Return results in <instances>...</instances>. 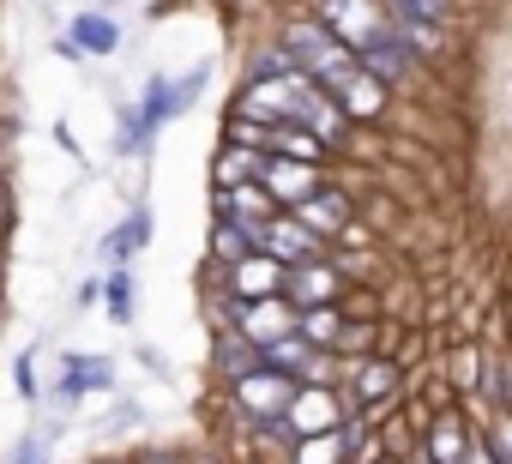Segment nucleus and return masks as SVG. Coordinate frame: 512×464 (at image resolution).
Wrapping results in <instances>:
<instances>
[{
	"label": "nucleus",
	"mask_w": 512,
	"mask_h": 464,
	"mask_svg": "<svg viewBox=\"0 0 512 464\" xmlns=\"http://www.w3.org/2000/svg\"><path fill=\"white\" fill-rule=\"evenodd\" d=\"M272 43H278V49L296 61V73H308L320 91H326V85H338V79L356 67V49H344V43H338L314 13H284Z\"/></svg>",
	"instance_id": "1"
},
{
	"label": "nucleus",
	"mask_w": 512,
	"mask_h": 464,
	"mask_svg": "<svg viewBox=\"0 0 512 464\" xmlns=\"http://www.w3.org/2000/svg\"><path fill=\"white\" fill-rule=\"evenodd\" d=\"M314 19L344 49H368V43L392 37V7H386V0H314Z\"/></svg>",
	"instance_id": "2"
},
{
	"label": "nucleus",
	"mask_w": 512,
	"mask_h": 464,
	"mask_svg": "<svg viewBox=\"0 0 512 464\" xmlns=\"http://www.w3.org/2000/svg\"><path fill=\"white\" fill-rule=\"evenodd\" d=\"M296 386H302V380H290V374H278V368H266V362L229 380V392H235V410H241L253 428H266V422H284V410H290Z\"/></svg>",
	"instance_id": "3"
},
{
	"label": "nucleus",
	"mask_w": 512,
	"mask_h": 464,
	"mask_svg": "<svg viewBox=\"0 0 512 464\" xmlns=\"http://www.w3.org/2000/svg\"><path fill=\"white\" fill-rule=\"evenodd\" d=\"M205 79H211V67H193V73H181V79H169V73H157L145 91H139V103H127L133 109V121L145 127V139L163 127V121H175V115H187L193 109V97L205 91Z\"/></svg>",
	"instance_id": "4"
},
{
	"label": "nucleus",
	"mask_w": 512,
	"mask_h": 464,
	"mask_svg": "<svg viewBox=\"0 0 512 464\" xmlns=\"http://www.w3.org/2000/svg\"><path fill=\"white\" fill-rule=\"evenodd\" d=\"M344 416H350L344 392H338L332 380H308V386H296V398H290V410H284V434H290V440H296V434H326V428H344Z\"/></svg>",
	"instance_id": "5"
},
{
	"label": "nucleus",
	"mask_w": 512,
	"mask_h": 464,
	"mask_svg": "<svg viewBox=\"0 0 512 464\" xmlns=\"http://www.w3.org/2000/svg\"><path fill=\"white\" fill-rule=\"evenodd\" d=\"M253 248L272 254L278 266H302V260H320V254H326V242L314 236V229H302L290 211H272L260 229H253Z\"/></svg>",
	"instance_id": "6"
},
{
	"label": "nucleus",
	"mask_w": 512,
	"mask_h": 464,
	"mask_svg": "<svg viewBox=\"0 0 512 464\" xmlns=\"http://www.w3.org/2000/svg\"><path fill=\"white\" fill-rule=\"evenodd\" d=\"M229 326H235L253 350H266V344H278V338H290V332H296V308H290L284 296L235 302V308H229Z\"/></svg>",
	"instance_id": "7"
},
{
	"label": "nucleus",
	"mask_w": 512,
	"mask_h": 464,
	"mask_svg": "<svg viewBox=\"0 0 512 464\" xmlns=\"http://www.w3.org/2000/svg\"><path fill=\"white\" fill-rule=\"evenodd\" d=\"M253 181H260L266 193H272V205L278 211H290L296 199H308L320 181H326V163H296V157H260V169H253Z\"/></svg>",
	"instance_id": "8"
},
{
	"label": "nucleus",
	"mask_w": 512,
	"mask_h": 464,
	"mask_svg": "<svg viewBox=\"0 0 512 464\" xmlns=\"http://www.w3.org/2000/svg\"><path fill=\"white\" fill-rule=\"evenodd\" d=\"M223 296H229V308L235 302H260V296H284V266L253 248L235 266H223Z\"/></svg>",
	"instance_id": "9"
},
{
	"label": "nucleus",
	"mask_w": 512,
	"mask_h": 464,
	"mask_svg": "<svg viewBox=\"0 0 512 464\" xmlns=\"http://www.w3.org/2000/svg\"><path fill=\"white\" fill-rule=\"evenodd\" d=\"M350 284L344 272L320 254V260H302V266H284V302L290 308H320V302H338Z\"/></svg>",
	"instance_id": "10"
},
{
	"label": "nucleus",
	"mask_w": 512,
	"mask_h": 464,
	"mask_svg": "<svg viewBox=\"0 0 512 464\" xmlns=\"http://www.w3.org/2000/svg\"><path fill=\"white\" fill-rule=\"evenodd\" d=\"M326 97L344 109V121H350V127H362V121H380V115L392 109V91H386L374 73H362V67H350L338 85H326Z\"/></svg>",
	"instance_id": "11"
},
{
	"label": "nucleus",
	"mask_w": 512,
	"mask_h": 464,
	"mask_svg": "<svg viewBox=\"0 0 512 464\" xmlns=\"http://www.w3.org/2000/svg\"><path fill=\"white\" fill-rule=\"evenodd\" d=\"M290 217H296L302 229H314V236H320V242H332V236H338V229H344V223L356 217V199H350L344 187H332V181H320V187H314L308 199H296V205H290Z\"/></svg>",
	"instance_id": "12"
},
{
	"label": "nucleus",
	"mask_w": 512,
	"mask_h": 464,
	"mask_svg": "<svg viewBox=\"0 0 512 464\" xmlns=\"http://www.w3.org/2000/svg\"><path fill=\"white\" fill-rule=\"evenodd\" d=\"M115 49H121V25H115L103 7H91V13H73L61 55H79V61H109Z\"/></svg>",
	"instance_id": "13"
},
{
	"label": "nucleus",
	"mask_w": 512,
	"mask_h": 464,
	"mask_svg": "<svg viewBox=\"0 0 512 464\" xmlns=\"http://www.w3.org/2000/svg\"><path fill=\"white\" fill-rule=\"evenodd\" d=\"M470 446H476V428L464 422V410H458V404H440V416L428 422L422 458H428V464H464Z\"/></svg>",
	"instance_id": "14"
},
{
	"label": "nucleus",
	"mask_w": 512,
	"mask_h": 464,
	"mask_svg": "<svg viewBox=\"0 0 512 464\" xmlns=\"http://www.w3.org/2000/svg\"><path fill=\"white\" fill-rule=\"evenodd\" d=\"M272 211H278V205H272V193H266L260 181H235V187H217V217H229V223H247V229H260Z\"/></svg>",
	"instance_id": "15"
},
{
	"label": "nucleus",
	"mask_w": 512,
	"mask_h": 464,
	"mask_svg": "<svg viewBox=\"0 0 512 464\" xmlns=\"http://www.w3.org/2000/svg\"><path fill=\"white\" fill-rule=\"evenodd\" d=\"M145 242H151V211H145V205H133V211H127V223H115V229H109L103 260H109V266H127Z\"/></svg>",
	"instance_id": "16"
},
{
	"label": "nucleus",
	"mask_w": 512,
	"mask_h": 464,
	"mask_svg": "<svg viewBox=\"0 0 512 464\" xmlns=\"http://www.w3.org/2000/svg\"><path fill=\"white\" fill-rule=\"evenodd\" d=\"M109 380H115V368H109L103 356H67V374H61V392H55V398L73 404V398H85V392H103Z\"/></svg>",
	"instance_id": "17"
},
{
	"label": "nucleus",
	"mask_w": 512,
	"mask_h": 464,
	"mask_svg": "<svg viewBox=\"0 0 512 464\" xmlns=\"http://www.w3.org/2000/svg\"><path fill=\"white\" fill-rule=\"evenodd\" d=\"M290 464H344V428L296 434V440H290Z\"/></svg>",
	"instance_id": "18"
},
{
	"label": "nucleus",
	"mask_w": 512,
	"mask_h": 464,
	"mask_svg": "<svg viewBox=\"0 0 512 464\" xmlns=\"http://www.w3.org/2000/svg\"><path fill=\"white\" fill-rule=\"evenodd\" d=\"M266 151H247V145H223L217 163H211V181L217 187H235V181H253V169H260Z\"/></svg>",
	"instance_id": "19"
},
{
	"label": "nucleus",
	"mask_w": 512,
	"mask_h": 464,
	"mask_svg": "<svg viewBox=\"0 0 512 464\" xmlns=\"http://www.w3.org/2000/svg\"><path fill=\"white\" fill-rule=\"evenodd\" d=\"M241 254H253V229L217 217V229H211V260H217V266H235Z\"/></svg>",
	"instance_id": "20"
},
{
	"label": "nucleus",
	"mask_w": 512,
	"mask_h": 464,
	"mask_svg": "<svg viewBox=\"0 0 512 464\" xmlns=\"http://www.w3.org/2000/svg\"><path fill=\"white\" fill-rule=\"evenodd\" d=\"M217 368L235 380V374H247V368H260V350H253L235 326H223V344H217Z\"/></svg>",
	"instance_id": "21"
},
{
	"label": "nucleus",
	"mask_w": 512,
	"mask_h": 464,
	"mask_svg": "<svg viewBox=\"0 0 512 464\" xmlns=\"http://www.w3.org/2000/svg\"><path fill=\"white\" fill-rule=\"evenodd\" d=\"M446 374H452V386H458L464 398H476V380H482V344H458L452 362H446Z\"/></svg>",
	"instance_id": "22"
},
{
	"label": "nucleus",
	"mask_w": 512,
	"mask_h": 464,
	"mask_svg": "<svg viewBox=\"0 0 512 464\" xmlns=\"http://www.w3.org/2000/svg\"><path fill=\"white\" fill-rule=\"evenodd\" d=\"M109 320H115V326L133 320V272H127V266L109 272Z\"/></svg>",
	"instance_id": "23"
},
{
	"label": "nucleus",
	"mask_w": 512,
	"mask_h": 464,
	"mask_svg": "<svg viewBox=\"0 0 512 464\" xmlns=\"http://www.w3.org/2000/svg\"><path fill=\"white\" fill-rule=\"evenodd\" d=\"M392 13H416V19H434V25H452L458 19V0H386Z\"/></svg>",
	"instance_id": "24"
},
{
	"label": "nucleus",
	"mask_w": 512,
	"mask_h": 464,
	"mask_svg": "<svg viewBox=\"0 0 512 464\" xmlns=\"http://www.w3.org/2000/svg\"><path fill=\"white\" fill-rule=\"evenodd\" d=\"M223 145H247V151H266V121L229 115V121H223Z\"/></svg>",
	"instance_id": "25"
},
{
	"label": "nucleus",
	"mask_w": 512,
	"mask_h": 464,
	"mask_svg": "<svg viewBox=\"0 0 512 464\" xmlns=\"http://www.w3.org/2000/svg\"><path fill=\"white\" fill-rule=\"evenodd\" d=\"M13 464H49V440H25Z\"/></svg>",
	"instance_id": "26"
},
{
	"label": "nucleus",
	"mask_w": 512,
	"mask_h": 464,
	"mask_svg": "<svg viewBox=\"0 0 512 464\" xmlns=\"http://www.w3.org/2000/svg\"><path fill=\"white\" fill-rule=\"evenodd\" d=\"M464 464H494V452H488V446H482V440H476V446H470V452H464Z\"/></svg>",
	"instance_id": "27"
},
{
	"label": "nucleus",
	"mask_w": 512,
	"mask_h": 464,
	"mask_svg": "<svg viewBox=\"0 0 512 464\" xmlns=\"http://www.w3.org/2000/svg\"><path fill=\"white\" fill-rule=\"evenodd\" d=\"M7 223H13V211H7V187H0V242H7Z\"/></svg>",
	"instance_id": "28"
},
{
	"label": "nucleus",
	"mask_w": 512,
	"mask_h": 464,
	"mask_svg": "<svg viewBox=\"0 0 512 464\" xmlns=\"http://www.w3.org/2000/svg\"><path fill=\"white\" fill-rule=\"evenodd\" d=\"M103 7H121V0H103Z\"/></svg>",
	"instance_id": "29"
},
{
	"label": "nucleus",
	"mask_w": 512,
	"mask_h": 464,
	"mask_svg": "<svg viewBox=\"0 0 512 464\" xmlns=\"http://www.w3.org/2000/svg\"><path fill=\"white\" fill-rule=\"evenodd\" d=\"M374 464H392V458H374Z\"/></svg>",
	"instance_id": "30"
},
{
	"label": "nucleus",
	"mask_w": 512,
	"mask_h": 464,
	"mask_svg": "<svg viewBox=\"0 0 512 464\" xmlns=\"http://www.w3.org/2000/svg\"><path fill=\"white\" fill-rule=\"evenodd\" d=\"M416 464H428V458H422V452H416Z\"/></svg>",
	"instance_id": "31"
},
{
	"label": "nucleus",
	"mask_w": 512,
	"mask_h": 464,
	"mask_svg": "<svg viewBox=\"0 0 512 464\" xmlns=\"http://www.w3.org/2000/svg\"><path fill=\"white\" fill-rule=\"evenodd\" d=\"M103 464H115V458H103Z\"/></svg>",
	"instance_id": "32"
},
{
	"label": "nucleus",
	"mask_w": 512,
	"mask_h": 464,
	"mask_svg": "<svg viewBox=\"0 0 512 464\" xmlns=\"http://www.w3.org/2000/svg\"><path fill=\"white\" fill-rule=\"evenodd\" d=\"M157 464H163V458H157Z\"/></svg>",
	"instance_id": "33"
}]
</instances>
